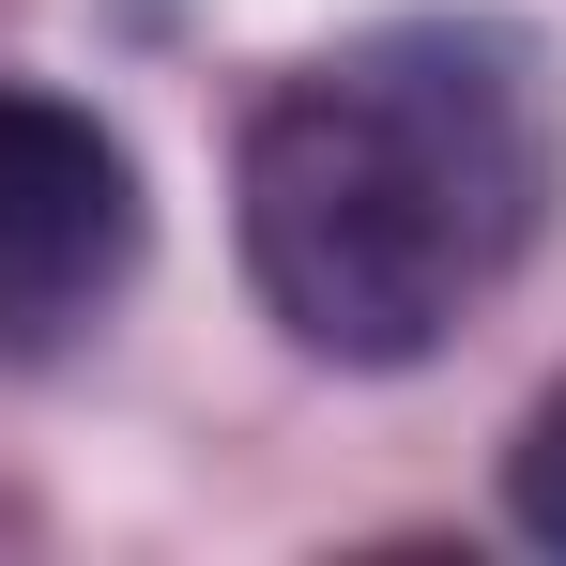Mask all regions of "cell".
Here are the masks:
<instances>
[{
    "instance_id": "6da1fadb",
    "label": "cell",
    "mask_w": 566,
    "mask_h": 566,
    "mask_svg": "<svg viewBox=\"0 0 566 566\" xmlns=\"http://www.w3.org/2000/svg\"><path fill=\"white\" fill-rule=\"evenodd\" d=\"M566 93L505 15H398L322 46L245 123V276L322 368H413L536 261Z\"/></svg>"
},
{
    "instance_id": "7a4b0ae2",
    "label": "cell",
    "mask_w": 566,
    "mask_h": 566,
    "mask_svg": "<svg viewBox=\"0 0 566 566\" xmlns=\"http://www.w3.org/2000/svg\"><path fill=\"white\" fill-rule=\"evenodd\" d=\"M123 276H138V169H123V138L62 93H0V368L62 353Z\"/></svg>"
},
{
    "instance_id": "3957f363",
    "label": "cell",
    "mask_w": 566,
    "mask_h": 566,
    "mask_svg": "<svg viewBox=\"0 0 566 566\" xmlns=\"http://www.w3.org/2000/svg\"><path fill=\"white\" fill-rule=\"evenodd\" d=\"M505 505H521V536H552V552H566V382L521 413V444H505Z\"/></svg>"
}]
</instances>
